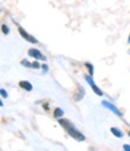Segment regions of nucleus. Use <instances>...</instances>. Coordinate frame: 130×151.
<instances>
[{
  "label": "nucleus",
  "mask_w": 130,
  "mask_h": 151,
  "mask_svg": "<svg viewBox=\"0 0 130 151\" xmlns=\"http://www.w3.org/2000/svg\"><path fill=\"white\" fill-rule=\"evenodd\" d=\"M18 30H19V34L22 35V37L23 39H25L28 42H30V44H37V40L35 39L34 36H31L30 34H28L27 32H25L23 28H21V27H18Z\"/></svg>",
  "instance_id": "obj_3"
},
{
  "label": "nucleus",
  "mask_w": 130,
  "mask_h": 151,
  "mask_svg": "<svg viewBox=\"0 0 130 151\" xmlns=\"http://www.w3.org/2000/svg\"><path fill=\"white\" fill-rule=\"evenodd\" d=\"M59 124L69 133V135H71V138L76 139L77 142H84L86 140V137L79 129H76V127L69 120H66V119H59Z\"/></svg>",
  "instance_id": "obj_1"
},
{
  "label": "nucleus",
  "mask_w": 130,
  "mask_h": 151,
  "mask_svg": "<svg viewBox=\"0 0 130 151\" xmlns=\"http://www.w3.org/2000/svg\"><path fill=\"white\" fill-rule=\"evenodd\" d=\"M21 64L23 65V67H27V68H31V63H29L27 59H23L22 62H21Z\"/></svg>",
  "instance_id": "obj_11"
},
{
  "label": "nucleus",
  "mask_w": 130,
  "mask_h": 151,
  "mask_svg": "<svg viewBox=\"0 0 130 151\" xmlns=\"http://www.w3.org/2000/svg\"><path fill=\"white\" fill-rule=\"evenodd\" d=\"M0 106H3V102H1V100H0Z\"/></svg>",
  "instance_id": "obj_18"
},
{
  "label": "nucleus",
  "mask_w": 130,
  "mask_h": 151,
  "mask_svg": "<svg viewBox=\"0 0 130 151\" xmlns=\"http://www.w3.org/2000/svg\"><path fill=\"white\" fill-rule=\"evenodd\" d=\"M84 65L88 69L89 75H90V76H93V75H94V67H93V64H92V63H89V62H87V63H84Z\"/></svg>",
  "instance_id": "obj_9"
},
{
  "label": "nucleus",
  "mask_w": 130,
  "mask_h": 151,
  "mask_svg": "<svg viewBox=\"0 0 130 151\" xmlns=\"http://www.w3.org/2000/svg\"><path fill=\"white\" fill-rule=\"evenodd\" d=\"M19 87H22L23 90L28 91V92H30L33 90V85L30 82H28V81H21L19 82Z\"/></svg>",
  "instance_id": "obj_5"
},
{
  "label": "nucleus",
  "mask_w": 130,
  "mask_h": 151,
  "mask_svg": "<svg viewBox=\"0 0 130 151\" xmlns=\"http://www.w3.org/2000/svg\"><path fill=\"white\" fill-rule=\"evenodd\" d=\"M101 104H102L104 106H105V108H107L109 110H111V111L113 112V114H116L118 117H123V114H122V112H121L118 109H117V106H114L112 103L107 102V100H102V103H101Z\"/></svg>",
  "instance_id": "obj_2"
},
{
  "label": "nucleus",
  "mask_w": 130,
  "mask_h": 151,
  "mask_svg": "<svg viewBox=\"0 0 130 151\" xmlns=\"http://www.w3.org/2000/svg\"><path fill=\"white\" fill-rule=\"evenodd\" d=\"M31 68H34V69H39V68H40V64H39V62L36 59L31 63Z\"/></svg>",
  "instance_id": "obj_13"
},
{
  "label": "nucleus",
  "mask_w": 130,
  "mask_h": 151,
  "mask_svg": "<svg viewBox=\"0 0 130 151\" xmlns=\"http://www.w3.org/2000/svg\"><path fill=\"white\" fill-rule=\"evenodd\" d=\"M90 87H92V90L94 91V93H95V94H98V96H104V92H102V91L99 88V87H98L95 83H94V85H92Z\"/></svg>",
  "instance_id": "obj_10"
},
{
  "label": "nucleus",
  "mask_w": 130,
  "mask_h": 151,
  "mask_svg": "<svg viewBox=\"0 0 130 151\" xmlns=\"http://www.w3.org/2000/svg\"><path fill=\"white\" fill-rule=\"evenodd\" d=\"M111 133H112L114 137H117V138H122V137H123V132H122L121 129H118V128H116V127H112V128H111Z\"/></svg>",
  "instance_id": "obj_8"
},
{
  "label": "nucleus",
  "mask_w": 130,
  "mask_h": 151,
  "mask_svg": "<svg viewBox=\"0 0 130 151\" xmlns=\"http://www.w3.org/2000/svg\"><path fill=\"white\" fill-rule=\"evenodd\" d=\"M128 42L130 44V35H129V37H128Z\"/></svg>",
  "instance_id": "obj_17"
},
{
  "label": "nucleus",
  "mask_w": 130,
  "mask_h": 151,
  "mask_svg": "<svg viewBox=\"0 0 130 151\" xmlns=\"http://www.w3.org/2000/svg\"><path fill=\"white\" fill-rule=\"evenodd\" d=\"M0 94H1L4 98H7V93H6L5 90H0Z\"/></svg>",
  "instance_id": "obj_14"
},
{
  "label": "nucleus",
  "mask_w": 130,
  "mask_h": 151,
  "mask_svg": "<svg viewBox=\"0 0 130 151\" xmlns=\"http://www.w3.org/2000/svg\"><path fill=\"white\" fill-rule=\"evenodd\" d=\"M1 29H3V33H4L5 35L10 33V30H9V27L6 26V24H3V26H1Z\"/></svg>",
  "instance_id": "obj_12"
},
{
  "label": "nucleus",
  "mask_w": 130,
  "mask_h": 151,
  "mask_svg": "<svg viewBox=\"0 0 130 151\" xmlns=\"http://www.w3.org/2000/svg\"><path fill=\"white\" fill-rule=\"evenodd\" d=\"M128 135H129V137H130V131H129V132H128Z\"/></svg>",
  "instance_id": "obj_19"
},
{
  "label": "nucleus",
  "mask_w": 130,
  "mask_h": 151,
  "mask_svg": "<svg viewBox=\"0 0 130 151\" xmlns=\"http://www.w3.org/2000/svg\"><path fill=\"white\" fill-rule=\"evenodd\" d=\"M28 55L30 56V57H33V58H35L36 60L37 59H40V60H46V57L39 51L37 48H30L29 50V52H28Z\"/></svg>",
  "instance_id": "obj_4"
},
{
  "label": "nucleus",
  "mask_w": 130,
  "mask_h": 151,
  "mask_svg": "<svg viewBox=\"0 0 130 151\" xmlns=\"http://www.w3.org/2000/svg\"><path fill=\"white\" fill-rule=\"evenodd\" d=\"M84 97V90L82 88L81 86H79V91H77V93H75V100H77V102H79V100H81L82 98Z\"/></svg>",
  "instance_id": "obj_6"
},
{
  "label": "nucleus",
  "mask_w": 130,
  "mask_h": 151,
  "mask_svg": "<svg viewBox=\"0 0 130 151\" xmlns=\"http://www.w3.org/2000/svg\"><path fill=\"white\" fill-rule=\"evenodd\" d=\"M53 116L56 119H61V116H64V110L60 109V108H56L54 112H53Z\"/></svg>",
  "instance_id": "obj_7"
},
{
  "label": "nucleus",
  "mask_w": 130,
  "mask_h": 151,
  "mask_svg": "<svg viewBox=\"0 0 130 151\" xmlns=\"http://www.w3.org/2000/svg\"><path fill=\"white\" fill-rule=\"evenodd\" d=\"M44 109H45V110H48V109H49L48 104H44Z\"/></svg>",
  "instance_id": "obj_16"
},
{
  "label": "nucleus",
  "mask_w": 130,
  "mask_h": 151,
  "mask_svg": "<svg viewBox=\"0 0 130 151\" xmlns=\"http://www.w3.org/2000/svg\"><path fill=\"white\" fill-rule=\"evenodd\" d=\"M41 68H42V70H44V71H48V65H47V64H44Z\"/></svg>",
  "instance_id": "obj_15"
}]
</instances>
